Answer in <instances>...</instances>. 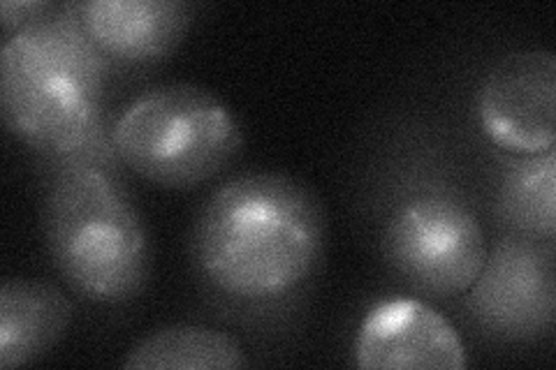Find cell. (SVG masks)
Masks as SVG:
<instances>
[{
    "label": "cell",
    "mask_w": 556,
    "mask_h": 370,
    "mask_svg": "<svg viewBox=\"0 0 556 370\" xmlns=\"http://www.w3.org/2000/svg\"><path fill=\"white\" fill-rule=\"evenodd\" d=\"M325 239L323 204L304 181L249 171L208 195L190 253L198 276L223 302L263 310L290 304L311 285Z\"/></svg>",
    "instance_id": "obj_1"
},
{
    "label": "cell",
    "mask_w": 556,
    "mask_h": 370,
    "mask_svg": "<svg viewBox=\"0 0 556 370\" xmlns=\"http://www.w3.org/2000/svg\"><path fill=\"white\" fill-rule=\"evenodd\" d=\"M362 370H464L468 355L445 315L420 298H390L364 317L355 339Z\"/></svg>",
    "instance_id": "obj_8"
},
{
    "label": "cell",
    "mask_w": 556,
    "mask_h": 370,
    "mask_svg": "<svg viewBox=\"0 0 556 370\" xmlns=\"http://www.w3.org/2000/svg\"><path fill=\"white\" fill-rule=\"evenodd\" d=\"M121 366L130 370H239L249 368L251 361L230 333L200 324H172L132 345Z\"/></svg>",
    "instance_id": "obj_11"
},
{
    "label": "cell",
    "mask_w": 556,
    "mask_h": 370,
    "mask_svg": "<svg viewBox=\"0 0 556 370\" xmlns=\"http://www.w3.org/2000/svg\"><path fill=\"white\" fill-rule=\"evenodd\" d=\"M45 243L61 278L93 304H128L144 290L151 245L142 214L116 171L63 163L42 204Z\"/></svg>",
    "instance_id": "obj_3"
},
{
    "label": "cell",
    "mask_w": 556,
    "mask_h": 370,
    "mask_svg": "<svg viewBox=\"0 0 556 370\" xmlns=\"http://www.w3.org/2000/svg\"><path fill=\"white\" fill-rule=\"evenodd\" d=\"M73 302L51 283L10 278L0 288V368L40 361L73 324Z\"/></svg>",
    "instance_id": "obj_10"
},
{
    "label": "cell",
    "mask_w": 556,
    "mask_h": 370,
    "mask_svg": "<svg viewBox=\"0 0 556 370\" xmlns=\"http://www.w3.org/2000/svg\"><path fill=\"white\" fill-rule=\"evenodd\" d=\"M380 251L413 290L431 298H452L471 290L490 245L462 190L443 179L417 176L386 208Z\"/></svg>",
    "instance_id": "obj_5"
},
{
    "label": "cell",
    "mask_w": 556,
    "mask_h": 370,
    "mask_svg": "<svg viewBox=\"0 0 556 370\" xmlns=\"http://www.w3.org/2000/svg\"><path fill=\"white\" fill-rule=\"evenodd\" d=\"M56 5L45 3V0H38V3H30V0H20V3H14V0H3L0 3V20H3V30L8 38L16 35L20 30L38 24L40 20L54 10Z\"/></svg>",
    "instance_id": "obj_13"
},
{
    "label": "cell",
    "mask_w": 556,
    "mask_h": 370,
    "mask_svg": "<svg viewBox=\"0 0 556 370\" xmlns=\"http://www.w3.org/2000/svg\"><path fill=\"white\" fill-rule=\"evenodd\" d=\"M118 161L165 190H195L241 153L239 120L216 93L174 81L139 93L112 126Z\"/></svg>",
    "instance_id": "obj_4"
},
{
    "label": "cell",
    "mask_w": 556,
    "mask_h": 370,
    "mask_svg": "<svg viewBox=\"0 0 556 370\" xmlns=\"http://www.w3.org/2000/svg\"><path fill=\"white\" fill-rule=\"evenodd\" d=\"M556 155H508L496 186V210L510 234L554 241Z\"/></svg>",
    "instance_id": "obj_12"
},
{
    "label": "cell",
    "mask_w": 556,
    "mask_h": 370,
    "mask_svg": "<svg viewBox=\"0 0 556 370\" xmlns=\"http://www.w3.org/2000/svg\"><path fill=\"white\" fill-rule=\"evenodd\" d=\"M478 126L506 155H543L556 144V56L521 49L498 59L476 93Z\"/></svg>",
    "instance_id": "obj_7"
},
{
    "label": "cell",
    "mask_w": 556,
    "mask_h": 370,
    "mask_svg": "<svg viewBox=\"0 0 556 370\" xmlns=\"http://www.w3.org/2000/svg\"><path fill=\"white\" fill-rule=\"evenodd\" d=\"M75 12L104 59L151 65L184 42L195 8L181 0H86Z\"/></svg>",
    "instance_id": "obj_9"
},
{
    "label": "cell",
    "mask_w": 556,
    "mask_h": 370,
    "mask_svg": "<svg viewBox=\"0 0 556 370\" xmlns=\"http://www.w3.org/2000/svg\"><path fill=\"white\" fill-rule=\"evenodd\" d=\"M104 61L75 5L54 8L8 38L0 51V107L10 132L54 167L121 165L102 130Z\"/></svg>",
    "instance_id": "obj_2"
},
{
    "label": "cell",
    "mask_w": 556,
    "mask_h": 370,
    "mask_svg": "<svg viewBox=\"0 0 556 370\" xmlns=\"http://www.w3.org/2000/svg\"><path fill=\"white\" fill-rule=\"evenodd\" d=\"M464 296L468 317L484 336L503 343L549 336L556 315L554 241L519 234L498 239Z\"/></svg>",
    "instance_id": "obj_6"
}]
</instances>
